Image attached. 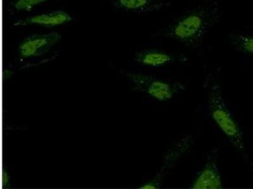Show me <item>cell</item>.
I'll return each instance as SVG.
<instances>
[{
	"mask_svg": "<svg viewBox=\"0 0 253 189\" xmlns=\"http://www.w3.org/2000/svg\"><path fill=\"white\" fill-rule=\"evenodd\" d=\"M219 17V8L215 4H201L174 20L165 30L164 35L188 46H194L202 41L217 23Z\"/></svg>",
	"mask_w": 253,
	"mask_h": 189,
	"instance_id": "cell-1",
	"label": "cell"
},
{
	"mask_svg": "<svg viewBox=\"0 0 253 189\" xmlns=\"http://www.w3.org/2000/svg\"><path fill=\"white\" fill-rule=\"evenodd\" d=\"M209 107L212 119L232 146L239 152L246 153L243 131L225 104L220 85L215 82L210 84Z\"/></svg>",
	"mask_w": 253,
	"mask_h": 189,
	"instance_id": "cell-2",
	"label": "cell"
},
{
	"mask_svg": "<svg viewBox=\"0 0 253 189\" xmlns=\"http://www.w3.org/2000/svg\"><path fill=\"white\" fill-rule=\"evenodd\" d=\"M127 77L139 91L161 102L171 100L184 89V85L179 83L168 82L144 74L128 73Z\"/></svg>",
	"mask_w": 253,
	"mask_h": 189,
	"instance_id": "cell-3",
	"label": "cell"
},
{
	"mask_svg": "<svg viewBox=\"0 0 253 189\" xmlns=\"http://www.w3.org/2000/svg\"><path fill=\"white\" fill-rule=\"evenodd\" d=\"M62 35L56 32L27 36L20 42L18 52L22 59L40 57L48 53L60 41Z\"/></svg>",
	"mask_w": 253,
	"mask_h": 189,
	"instance_id": "cell-4",
	"label": "cell"
},
{
	"mask_svg": "<svg viewBox=\"0 0 253 189\" xmlns=\"http://www.w3.org/2000/svg\"><path fill=\"white\" fill-rule=\"evenodd\" d=\"M192 138L191 137H186L179 142H178L174 147L169 151L165 157L163 165L160 172L155 177L154 179L147 182L143 184L140 189H157L161 187L165 177L176 163V162L186 152V151L191 147Z\"/></svg>",
	"mask_w": 253,
	"mask_h": 189,
	"instance_id": "cell-5",
	"label": "cell"
},
{
	"mask_svg": "<svg viewBox=\"0 0 253 189\" xmlns=\"http://www.w3.org/2000/svg\"><path fill=\"white\" fill-rule=\"evenodd\" d=\"M72 20V18L69 13L63 10H57L24 18L16 22L13 26L20 28L37 26L52 28L67 24Z\"/></svg>",
	"mask_w": 253,
	"mask_h": 189,
	"instance_id": "cell-6",
	"label": "cell"
},
{
	"mask_svg": "<svg viewBox=\"0 0 253 189\" xmlns=\"http://www.w3.org/2000/svg\"><path fill=\"white\" fill-rule=\"evenodd\" d=\"M193 189H220L222 180L215 157H210L203 169L196 175L191 186Z\"/></svg>",
	"mask_w": 253,
	"mask_h": 189,
	"instance_id": "cell-7",
	"label": "cell"
},
{
	"mask_svg": "<svg viewBox=\"0 0 253 189\" xmlns=\"http://www.w3.org/2000/svg\"><path fill=\"white\" fill-rule=\"evenodd\" d=\"M115 10L128 13H151L168 7L169 0H112Z\"/></svg>",
	"mask_w": 253,
	"mask_h": 189,
	"instance_id": "cell-8",
	"label": "cell"
},
{
	"mask_svg": "<svg viewBox=\"0 0 253 189\" xmlns=\"http://www.w3.org/2000/svg\"><path fill=\"white\" fill-rule=\"evenodd\" d=\"M135 60L144 66L157 67L175 62L177 58L165 51L148 49L137 52L135 55Z\"/></svg>",
	"mask_w": 253,
	"mask_h": 189,
	"instance_id": "cell-9",
	"label": "cell"
},
{
	"mask_svg": "<svg viewBox=\"0 0 253 189\" xmlns=\"http://www.w3.org/2000/svg\"><path fill=\"white\" fill-rule=\"evenodd\" d=\"M230 41L237 51L253 56V35L232 33Z\"/></svg>",
	"mask_w": 253,
	"mask_h": 189,
	"instance_id": "cell-10",
	"label": "cell"
},
{
	"mask_svg": "<svg viewBox=\"0 0 253 189\" xmlns=\"http://www.w3.org/2000/svg\"><path fill=\"white\" fill-rule=\"evenodd\" d=\"M52 0H12L8 4V10L12 13L30 12L41 4Z\"/></svg>",
	"mask_w": 253,
	"mask_h": 189,
	"instance_id": "cell-11",
	"label": "cell"
},
{
	"mask_svg": "<svg viewBox=\"0 0 253 189\" xmlns=\"http://www.w3.org/2000/svg\"><path fill=\"white\" fill-rule=\"evenodd\" d=\"M10 177L6 170L3 171L2 174V186L3 188H9L10 187Z\"/></svg>",
	"mask_w": 253,
	"mask_h": 189,
	"instance_id": "cell-12",
	"label": "cell"
}]
</instances>
